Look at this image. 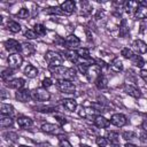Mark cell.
<instances>
[{
  "label": "cell",
  "mask_w": 147,
  "mask_h": 147,
  "mask_svg": "<svg viewBox=\"0 0 147 147\" xmlns=\"http://www.w3.org/2000/svg\"><path fill=\"white\" fill-rule=\"evenodd\" d=\"M0 113L1 115H5V116H11L14 114V107L9 103H1Z\"/></svg>",
  "instance_id": "603a6c76"
},
{
  "label": "cell",
  "mask_w": 147,
  "mask_h": 147,
  "mask_svg": "<svg viewBox=\"0 0 147 147\" xmlns=\"http://www.w3.org/2000/svg\"><path fill=\"white\" fill-rule=\"evenodd\" d=\"M127 32H129V30L126 29V21L123 20L121 25H119V36L121 37H125L127 34Z\"/></svg>",
  "instance_id": "836d02e7"
},
{
  "label": "cell",
  "mask_w": 147,
  "mask_h": 147,
  "mask_svg": "<svg viewBox=\"0 0 147 147\" xmlns=\"http://www.w3.org/2000/svg\"><path fill=\"white\" fill-rule=\"evenodd\" d=\"M79 116H82V117H86V110H85L83 107L79 109Z\"/></svg>",
  "instance_id": "bcb514c9"
},
{
  "label": "cell",
  "mask_w": 147,
  "mask_h": 147,
  "mask_svg": "<svg viewBox=\"0 0 147 147\" xmlns=\"http://www.w3.org/2000/svg\"><path fill=\"white\" fill-rule=\"evenodd\" d=\"M125 147H136L133 144H131V142H127V144H125Z\"/></svg>",
  "instance_id": "c3c4849f"
},
{
  "label": "cell",
  "mask_w": 147,
  "mask_h": 147,
  "mask_svg": "<svg viewBox=\"0 0 147 147\" xmlns=\"http://www.w3.org/2000/svg\"><path fill=\"white\" fill-rule=\"evenodd\" d=\"M124 9L129 15H132L134 17L137 11L140 9V6H139L138 1H126V2H124Z\"/></svg>",
  "instance_id": "9c48e42d"
},
{
  "label": "cell",
  "mask_w": 147,
  "mask_h": 147,
  "mask_svg": "<svg viewBox=\"0 0 147 147\" xmlns=\"http://www.w3.org/2000/svg\"><path fill=\"white\" fill-rule=\"evenodd\" d=\"M29 15H30V11H29L28 8H21V9L17 11V14H16V16H17L18 18H22V20L28 18Z\"/></svg>",
  "instance_id": "d6a6232c"
},
{
  "label": "cell",
  "mask_w": 147,
  "mask_h": 147,
  "mask_svg": "<svg viewBox=\"0 0 147 147\" xmlns=\"http://www.w3.org/2000/svg\"><path fill=\"white\" fill-rule=\"evenodd\" d=\"M63 56L67 59V60H69L70 62H74V63H78V61H79V56H78V54H77V52L76 51H71V49H65L64 52H63Z\"/></svg>",
  "instance_id": "2e32d148"
},
{
  "label": "cell",
  "mask_w": 147,
  "mask_h": 147,
  "mask_svg": "<svg viewBox=\"0 0 147 147\" xmlns=\"http://www.w3.org/2000/svg\"><path fill=\"white\" fill-rule=\"evenodd\" d=\"M37 111H41V113H51V111H54L55 108L54 107H51V106H41V107H36L34 108Z\"/></svg>",
  "instance_id": "e575fe53"
},
{
  "label": "cell",
  "mask_w": 147,
  "mask_h": 147,
  "mask_svg": "<svg viewBox=\"0 0 147 147\" xmlns=\"http://www.w3.org/2000/svg\"><path fill=\"white\" fill-rule=\"evenodd\" d=\"M140 77L147 83V70L146 69H141L140 70Z\"/></svg>",
  "instance_id": "f6af8a7d"
},
{
  "label": "cell",
  "mask_w": 147,
  "mask_h": 147,
  "mask_svg": "<svg viewBox=\"0 0 147 147\" xmlns=\"http://www.w3.org/2000/svg\"><path fill=\"white\" fill-rule=\"evenodd\" d=\"M109 67H110V69L113 71L119 72V71L123 70V62H122V60H119V57H114L111 63L109 64Z\"/></svg>",
  "instance_id": "d6986e66"
},
{
  "label": "cell",
  "mask_w": 147,
  "mask_h": 147,
  "mask_svg": "<svg viewBox=\"0 0 147 147\" xmlns=\"http://www.w3.org/2000/svg\"><path fill=\"white\" fill-rule=\"evenodd\" d=\"M31 99L34 101L45 102V101H48L51 99V94H49V92L46 91V88L38 87V88H34L31 91Z\"/></svg>",
  "instance_id": "6da1fadb"
},
{
  "label": "cell",
  "mask_w": 147,
  "mask_h": 147,
  "mask_svg": "<svg viewBox=\"0 0 147 147\" xmlns=\"http://www.w3.org/2000/svg\"><path fill=\"white\" fill-rule=\"evenodd\" d=\"M24 36H25L28 39H36V38H38V34L36 33V31H34L33 29H32V30H31V29L26 30Z\"/></svg>",
  "instance_id": "f35d334b"
},
{
  "label": "cell",
  "mask_w": 147,
  "mask_h": 147,
  "mask_svg": "<svg viewBox=\"0 0 147 147\" xmlns=\"http://www.w3.org/2000/svg\"><path fill=\"white\" fill-rule=\"evenodd\" d=\"M47 13L48 14H55V15H63L61 7H49V8H47Z\"/></svg>",
  "instance_id": "d590c367"
},
{
  "label": "cell",
  "mask_w": 147,
  "mask_h": 147,
  "mask_svg": "<svg viewBox=\"0 0 147 147\" xmlns=\"http://www.w3.org/2000/svg\"><path fill=\"white\" fill-rule=\"evenodd\" d=\"M122 137L125 139V140H132L133 138H136L137 136H136V133L134 132H132V131H125V132H123L122 133Z\"/></svg>",
  "instance_id": "74e56055"
},
{
  "label": "cell",
  "mask_w": 147,
  "mask_h": 147,
  "mask_svg": "<svg viewBox=\"0 0 147 147\" xmlns=\"http://www.w3.org/2000/svg\"><path fill=\"white\" fill-rule=\"evenodd\" d=\"M131 62H132V64H133L134 67H139V68L144 67V64H145L144 59H142L140 55H137V54H134V55L131 57Z\"/></svg>",
  "instance_id": "f1b7e54d"
},
{
  "label": "cell",
  "mask_w": 147,
  "mask_h": 147,
  "mask_svg": "<svg viewBox=\"0 0 147 147\" xmlns=\"http://www.w3.org/2000/svg\"><path fill=\"white\" fill-rule=\"evenodd\" d=\"M34 31H36V33L38 34V36H45L46 34V32H47V30H46V28L42 25V24H40V23H38V24H36L34 25V29H33Z\"/></svg>",
  "instance_id": "4dcf8cb0"
},
{
  "label": "cell",
  "mask_w": 147,
  "mask_h": 147,
  "mask_svg": "<svg viewBox=\"0 0 147 147\" xmlns=\"http://www.w3.org/2000/svg\"><path fill=\"white\" fill-rule=\"evenodd\" d=\"M93 124L99 129H107L110 125V121L107 119L106 117L101 116V115H98V116H95V118L93 121Z\"/></svg>",
  "instance_id": "4fadbf2b"
},
{
  "label": "cell",
  "mask_w": 147,
  "mask_h": 147,
  "mask_svg": "<svg viewBox=\"0 0 147 147\" xmlns=\"http://www.w3.org/2000/svg\"><path fill=\"white\" fill-rule=\"evenodd\" d=\"M15 98L20 102H28L31 99V92L29 90H25V88L18 90L15 92Z\"/></svg>",
  "instance_id": "7c38bea8"
},
{
  "label": "cell",
  "mask_w": 147,
  "mask_h": 147,
  "mask_svg": "<svg viewBox=\"0 0 147 147\" xmlns=\"http://www.w3.org/2000/svg\"><path fill=\"white\" fill-rule=\"evenodd\" d=\"M124 91H125L126 94H129V95H131V96H133V98H140V96H141L140 90H139L137 86H134V85L126 84V85L124 86Z\"/></svg>",
  "instance_id": "9a60e30c"
},
{
  "label": "cell",
  "mask_w": 147,
  "mask_h": 147,
  "mask_svg": "<svg viewBox=\"0 0 147 147\" xmlns=\"http://www.w3.org/2000/svg\"><path fill=\"white\" fill-rule=\"evenodd\" d=\"M106 138L108 140V142H110L111 145H119V134L115 131H108L106 134Z\"/></svg>",
  "instance_id": "e0dca14e"
},
{
  "label": "cell",
  "mask_w": 147,
  "mask_h": 147,
  "mask_svg": "<svg viewBox=\"0 0 147 147\" xmlns=\"http://www.w3.org/2000/svg\"><path fill=\"white\" fill-rule=\"evenodd\" d=\"M25 84V80L23 78H13V79H9L6 82V85L9 87V88H14L16 91L18 90H22L23 86Z\"/></svg>",
  "instance_id": "30bf717a"
},
{
  "label": "cell",
  "mask_w": 147,
  "mask_h": 147,
  "mask_svg": "<svg viewBox=\"0 0 147 147\" xmlns=\"http://www.w3.org/2000/svg\"><path fill=\"white\" fill-rule=\"evenodd\" d=\"M48 70L49 72L54 76V77H57L59 79H63L64 78V75L68 70V68L63 67V65H49L48 67Z\"/></svg>",
  "instance_id": "ba28073f"
},
{
  "label": "cell",
  "mask_w": 147,
  "mask_h": 147,
  "mask_svg": "<svg viewBox=\"0 0 147 147\" xmlns=\"http://www.w3.org/2000/svg\"><path fill=\"white\" fill-rule=\"evenodd\" d=\"M140 141H141L144 145H147V132H146V131L140 134Z\"/></svg>",
  "instance_id": "7bdbcfd3"
},
{
  "label": "cell",
  "mask_w": 147,
  "mask_h": 147,
  "mask_svg": "<svg viewBox=\"0 0 147 147\" xmlns=\"http://www.w3.org/2000/svg\"><path fill=\"white\" fill-rule=\"evenodd\" d=\"M95 142L99 147H106V145L108 144V140H107L106 137H98L95 139Z\"/></svg>",
  "instance_id": "8d00e7d4"
},
{
  "label": "cell",
  "mask_w": 147,
  "mask_h": 147,
  "mask_svg": "<svg viewBox=\"0 0 147 147\" xmlns=\"http://www.w3.org/2000/svg\"><path fill=\"white\" fill-rule=\"evenodd\" d=\"M55 118H56V121H57L61 125H63V124L67 123V119H65V117H64L62 114H55Z\"/></svg>",
  "instance_id": "60d3db41"
},
{
  "label": "cell",
  "mask_w": 147,
  "mask_h": 147,
  "mask_svg": "<svg viewBox=\"0 0 147 147\" xmlns=\"http://www.w3.org/2000/svg\"><path fill=\"white\" fill-rule=\"evenodd\" d=\"M14 124V119L11 118V116H5L2 115L1 118H0V125L2 129H6V127H9Z\"/></svg>",
  "instance_id": "4316f807"
},
{
  "label": "cell",
  "mask_w": 147,
  "mask_h": 147,
  "mask_svg": "<svg viewBox=\"0 0 147 147\" xmlns=\"http://www.w3.org/2000/svg\"><path fill=\"white\" fill-rule=\"evenodd\" d=\"M80 147H90V146H87V145H82Z\"/></svg>",
  "instance_id": "f907efd6"
},
{
  "label": "cell",
  "mask_w": 147,
  "mask_h": 147,
  "mask_svg": "<svg viewBox=\"0 0 147 147\" xmlns=\"http://www.w3.org/2000/svg\"><path fill=\"white\" fill-rule=\"evenodd\" d=\"M59 147H72V146H71V144H70L67 139H64V140H61Z\"/></svg>",
  "instance_id": "ee69618b"
},
{
  "label": "cell",
  "mask_w": 147,
  "mask_h": 147,
  "mask_svg": "<svg viewBox=\"0 0 147 147\" xmlns=\"http://www.w3.org/2000/svg\"><path fill=\"white\" fill-rule=\"evenodd\" d=\"M56 87L60 92L62 93H74L76 91V86L71 80H65V79H57L56 82Z\"/></svg>",
  "instance_id": "7a4b0ae2"
},
{
  "label": "cell",
  "mask_w": 147,
  "mask_h": 147,
  "mask_svg": "<svg viewBox=\"0 0 147 147\" xmlns=\"http://www.w3.org/2000/svg\"><path fill=\"white\" fill-rule=\"evenodd\" d=\"M79 45H80V39L75 34H70L64 39V47L67 49L75 51L76 48H78Z\"/></svg>",
  "instance_id": "8992f818"
},
{
  "label": "cell",
  "mask_w": 147,
  "mask_h": 147,
  "mask_svg": "<svg viewBox=\"0 0 147 147\" xmlns=\"http://www.w3.org/2000/svg\"><path fill=\"white\" fill-rule=\"evenodd\" d=\"M5 137L7 138V139H9V140H11V141H16L17 140V134L15 133V132H7L6 134H5Z\"/></svg>",
  "instance_id": "b9f144b4"
},
{
  "label": "cell",
  "mask_w": 147,
  "mask_h": 147,
  "mask_svg": "<svg viewBox=\"0 0 147 147\" xmlns=\"http://www.w3.org/2000/svg\"><path fill=\"white\" fill-rule=\"evenodd\" d=\"M133 47H134V49H136L138 53H140V54L147 53V44H146L145 41L140 40V39H137V40L133 41Z\"/></svg>",
  "instance_id": "ac0fdd59"
},
{
  "label": "cell",
  "mask_w": 147,
  "mask_h": 147,
  "mask_svg": "<svg viewBox=\"0 0 147 147\" xmlns=\"http://www.w3.org/2000/svg\"><path fill=\"white\" fill-rule=\"evenodd\" d=\"M18 147H31V146H24V145H21V146H18Z\"/></svg>",
  "instance_id": "681fc988"
},
{
  "label": "cell",
  "mask_w": 147,
  "mask_h": 147,
  "mask_svg": "<svg viewBox=\"0 0 147 147\" xmlns=\"http://www.w3.org/2000/svg\"><path fill=\"white\" fill-rule=\"evenodd\" d=\"M45 60L47 61V63L49 65H61L62 64V61H63V57L57 52L48 51L45 54Z\"/></svg>",
  "instance_id": "3957f363"
},
{
  "label": "cell",
  "mask_w": 147,
  "mask_h": 147,
  "mask_svg": "<svg viewBox=\"0 0 147 147\" xmlns=\"http://www.w3.org/2000/svg\"><path fill=\"white\" fill-rule=\"evenodd\" d=\"M41 85H42L44 88H48V87H51V86L53 85V80H52V78H49V77L44 78L42 82H41Z\"/></svg>",
  "instance_id": "ab89813d"
},
{
  "label": "cell",
  "mask_w": 147,
  "mask_h": 147,
  "mask_svg": "<svg viewBox=\"0 0 147 147\" xmlns=\"http://www.w3.org/2000/svg\"><path fill=\"white\" fill-rule=\"evenodd\" d=\"M60 7H61V10L63 11V14L71 15L75 11V9H76V2L72 1V0H67L63 3H61Z\"/></svg>",
  "instance_id": "8fae6325"
},
{
  "label": "cell",
  "mask_w": 147,
  "mask_h": 147,
  "mask_svg": "<svg viewBox=\"0 0 147 147\" xmlns=\"http://www.w3.org/2000/svg\"><path fill=\"white\" fill-rule=\"evenodd\" d=\"M121 54H122L123 57H125V59H127V60H131V57L134 55L133 51H132L131 48H129V47H124V48L121 51Z\"/></svg>",
  "instance_id": "f546056e"
},
{
  "label": "cell",
  "mask_w": 147,
  "mask_h": 147,
  "mask_svg": "<svg viewBox=\"0 0 147 147\" xmlns=\"http://www.w3.org/2000/svg\"><path fill=\"white\" fill-rule=\"evenodd\" d=\"M76 52H77V54H78V56H79L80 59L86 60V61H91V62H95L93 59H91V56H90V51H88L87 48H78Z\"/></svg>",
  "instance_id": "484cf974"
},
{
  "label": "cell",
  "mask_w": 147,
  "mask_h": 147,
  "mask_svg": "<svg viewBox=\"0 0 147 147\" xmlns=\"http://www.w3.org/2000/svg\"><path fill=\"white\" fill-rule=\"evenodd\" d=\"M7 62H8V65L9 68L11 69H18L22 63H23V56L17 53V54H10L7 59Z\"/></svg>",
  "instance_id": "5b68a950"
},
{
  "label": "cell",
  "mask_w": 147,
  "mask_h": 147,
  "mask_svg": "<svg viewBox=\"0 0 147 147\" xmlns=\"http://www.w3.org/2000/svg\"><path fill=\"white\" fill-rule=\"evenodd\" d=\"M16 121H17V124H18V126L21 129H29V127H31L33 125V121L28 116L21 115V116L17 117Z\"/></svg>",
  "instance_id": "5bb4252c"
},
{
  "label": "cell",
  "mask_w": 147,
  "mask_h": 147,
  "mask_svg": "<svg viewBox=\"0 0 147 147\" xmlns=\"http://www.w3.org/2000/svg\"><path fill=\"white\" fill-rule=\"evenodd\" d=\"M34 52H36V48H34V46H33L32 44H30V42H23V44H22V53H23L24 55L30 56V55H32Z\"/></svg>",
  "instance_id": "cb8c5ba5"
},
{
  "label": "cell",
  "mask_w": 147,
  "mask_h": 147,
  "mask_svg": "<svg viewBox=\"0 0 147 147\" xmlns=\"http://www.w3.org/2000/svg\"><path fill=\"white\" fill-rule=\"evenodd\" d=\"M62 105L69 111H75L77 108V101L74 99H64L62 100Z\"/></svg>",
  "instance_id": "44dd1931"
},
{
  "label": "cell",
  "mask_w": 147,
  "mask_h": 147,
  "mask_svg": "<svg viewBox=\"0 0 147 147\" xmlns=\"http://www.w3.org/2000/svg\"><path fill=\"white\" fill-rule=\"evenodd\" d=\"M13 75H14V69L8 68V69H6V70L2 71V74H1V78H2V80L7 82V80H9V77H11Z\"/></svg>",
  "instance_id": "1f68e13d"
},
{
  "label": "cell",
  "mask_w": 147,
  "mask_h": 147,
  "mask_svg": "<svg viewBox=\"0 0 147 147\" xmlns=\"http://www.w3.org/2000/svg\"><path fill=\"white\" fill-rule=\"evenodd\" d=\"M94 83H95V86H96L99 90H103V88H106V87L108 86V79H107V77H106L105 75H102V74H101L98 78H95Z\"/></svg>",
  "instance_id": "ffe728a7"
},
{
  "label": "cell",
  "mask_w": 147,
  "mask_h": 147,
  "mask_svg": "<svg viewBox=\"0 0 147 147\" xmlns=\"http://www.w3.org/2000/svg\"><path fill=\"white\" fill-rule=\"evenodd\" d=\"M141 126H142V129L147 132V119H145L144 122H142V124H141Z\"/></svg>",
  "instance_id": "7dc6e473"
},
{
  "label": "cell",
  "mask_w": 147,
  "mask_h": 147,
  "mask_svg": "<svg viewBox=\"0 0 147 147\" xmlns=\"http://www.w3.org/2000/svg\"><path fill=\"white\" fill-rule=\"evenodd\" d=\"M7 28H8V30H9L10 32H13V33H17V32L21 31V25H20L16 21H9L8 24H7Z\"/></svg>",
  "instance_id": "83f0119b"
},
{
  "label": "cell",
  "mask_w": 147,
  "mask_h": 147,
  "mask_svg": "<svg viewBox=\"0 0 147 147\" xmlns=\"http://www.w3.org/2000/svg\"><path fill=\"white\" fill-rule=\"evenodd\" d=\"M24 75L28 78H34L38 75V69L34 65H32V64H28L24 68Z\"/></svg>",
  "instance_id": "7402d4cb"
},
{
  "label": "cell",
  "mask_w": 147,
  "mask_h": 147,
  "mask_svg": "<svg viewBox=\"0 0 147 147\" xmlns=\"http://www.w3.org/2000/svg\"><path fill=\"white\" fill-rule=\"evenodd\" d=\"M3 45H5V48L11 54H17V53L22 52V44H20L15 39H8L5 41Z\"/></svg>",
  "instance_id": "277c9868"
},
{
  "label": "cell",
  "mask_w": 147,
  "mask_h": 147,
  "mask_svg": "<svg viewBox=\"0 0 147 147\" xmlns=\"http://www.w3.org/2000/svg\"><path fill=\"white\" fill-rule=\"evenodd\" d=\"M110 124L117 126V127H122L124 125L127 124V118L125 115L121 114V113H116L114 115H111L110 117Z\"/></svg>",
  "instance_id": "52a82bcc"
},
{
  "label": "cell",
  "mask_w": 147,
  "mask_h": 147,
  "mask_svg": "<svg viewBox=\"0 0 147 147\" xmlns=\"http://www.w3.org/2000/svg\"><path fill=\"white\" fill-rule=\"evenodd\" d=\"M41 131L46 132V133H56L59 130V126L55 124H51V123H45L41 125Z\"/></svg>",
  "instance_id": "d4e9b609"
}]
</instances>
